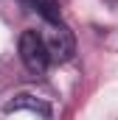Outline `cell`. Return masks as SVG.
<instances>
[{
    "label": "cell",
    "mask_w": 118,
    "mask_h": 120,
    "mask_svg": "<svg viewBox=\"0 0 118 120\" xmlns=\"http://www.w3.org/2000/svg\"><path fill=\"white\" fill-rule=\"evenodd\" d=\"M20 59L25 64V70L34 75H45L48 64H51V53L45 45V36L39 31H23L20 34Z\"/></svg>",
    "instance_id": "obj_1"
},
{
    "label": "cell",
    "mask_w": 118,
    "mask_h": 120,
    "mask_svg": "<svg viewBox=\"0 0 118 120\" xmlns=\"http://www.w3.org/2000/svg\"><path fill=\"white\" fill-rule=\"evenodd\" d=\"M45 45H48L51 59H56V61H67V59H73V53H76L73 31L67 28L65 22H48V31H45Z\"/></svg>",
    "instance_id": "obj_2"
},
{
    "label": "cell",
    "mask_w": 118,
    "mask_h": 120,
    "mask_svg": "<svg viewBox=\"0 0 118 120\" xmlns=\"http://www.w3.org/2000/svg\"><path fill=\"white\" fill-rule=\"evenodd\" d=\"M20 109H28V112H39L42 117H51V106L45 103V101H39V98H34V95H17L14 101H8L6 103V112H20Z\"/></svg>",
    "instance_id": "obj_3"
},
{
    "label": "cell",
    "mask_w": 118,
    "mask_h": 120,
    "mask_svg": "<svg viewBox=\"0 0 118 120\" xmlns=\"http://www.w3.org/2000/svg\"><path fill=\"white\" fill-rule=\"evenodd\" d=\"M45 22H59V0H31Z\"/></svg>",
    "instance_id": "obj_4"
}]
</instances>
